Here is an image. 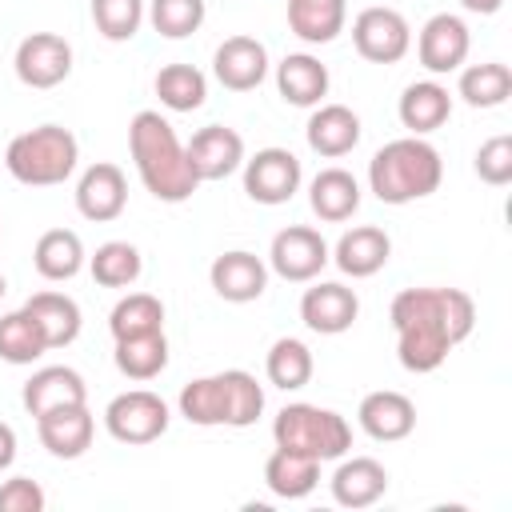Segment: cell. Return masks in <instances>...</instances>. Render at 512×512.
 Returning <instances> with one entry per match:
<instances>
[{
    "mask_svg": "<svg viewBox=\"0 0 512 512\" xmlns=\"http://www.w3.org/2000/svg\"><path fill=\"white\" fill-rule=\"evenodd\" d=\"M304 140L316 156L340 160L360 144V116L348 104H316L304 124Z\"/></svg>",
    "mask_w": 512,
    "mask_h": 512,
    "instance_id": "d6986e66",
    "label": "cell"
},
{
    "mask_svg": "<svg viewBox=\"0 0 512 512\" xmlns=\"http://www.w3.org/2000/svg\"><path fill=\"white\" fill-rule=\"evenodd\" d=\"M76 160H80V140L64 124H36V128L12 136L8 152H4L12 180H20L28 188L64 184L76 172Z\"/></svg>",
    "mask_w": 512,
    "mask_h": 512,
    "instance_id": "5b68a950",
    "label": "cell"
},
{
    "mask_svg": "<svg viewBox=\"0 0 512 512\" xmlns=\"http://www.w3.org/2000/svg\"><path fill=\"white\" fill-rule=\"evenodd\" d=\"M208 280H212V292L220 300H228V304H252L268 288V264L256 252L232 248V252H224V256L212 260Z\"/></svg>",
    "mask_w": 512,
    "mask_h": 512,
    "instance_id": "2e32d148",
    "label": "cell"
},
{
    "mask_svg": "<svg viewBox=\"0 0 512 512\" xmlns=\"http://www.w3.org/2000/svg\"><path fill=\"white\" fill-rule=\"evenodd\" d=\"M48 496L32 476H12L0 484V512H44Z\"/></svg>",
    "mask_w": 512,
    "mask_h": 512,
    "instance_id": "60d3db41",
    "label": "cell"
},
{
    "mask_svg": "<svg viewBox=\"0 0 512 512\" xmlns=\"http://www.w3.org/2000/svg\"><path fill=\"white\" fill-rule=\"evenodd\" d=\"M356 316H360V300L340 280H316L300 296V320H304L308 332L340 336V332H348L356 324Z\"/></svg>",
    "mask_w": 512,
    "mask_h": 512,
    "instance_id": "4fadbf2b",
    "label": "cell"
},
{
    "mask_svg": "<svg viewBox=\"0 0 512 512\" xmlns=\"http://www.w3.org/2000/svg\"><path fill=\"white\" fill-rule=\"evenodd\" d=\"M176 408L196 428H252L264 412V388L244 368H224L212 376H196L180 388Z\"/></svg>",
    "mask_w": 512,
    "mask_h": 512,
    "instance_id": "3957f363",
    "label": "cell"
},
{
    "mask_svg": "<svg viewBox=\"0 0 512 512\" xmlns=\"http://www.w3.org/2000/svg\"><path fill=\"white\" fill-rule=\"evenodd\" d=\"M264 372H268V384L272 388H284V392H296L312 380L316 372V360H312V348L296 336H280L268 356H264Z\"/></svg>",
    "mask_w": 512,
    "mask_h": 512,
    "instance_id": "e575fe53",
    "label": "cell"
},
{
    "mask_svg": "<svg viewBox=\"0 0 512 512\" xmlns=\"http://www.w3.org/2000/svg\"><path fill=\"white\" fill-rule=\"evenodd\" d=\"M352 44L368 64H400L412 48V28L404 12L372 4L352 20Z\"/></svg>",
    "mask_w": 512,
    "mask_h": 512,
    "instance_id": "9c48e42d",
    "label": "cell"
},
{
    "mask_svg": "<svg viewBox=\"0 0 512 512\" xmlns=\"http://www.w3.org/2000/svg\"><path fill=\"white\" fill-rule=\"evenodd\" d=\"M12 68H16V80L24 88L48 92L72 76V44L60 32H28L16 44Z\"/></svg>",
    "mask_w": 512,
    "mask_h": 512,
    "instance_id": "30bf717a",
    "label": "cell"
},
{
    "mask_svg": "<svg viewBox=\"0 0 512 512\" xmlns=\"http://www.w3.org/2000/svg\"><path fill=\"white\" fill-rule=\"evenodd\" d=\"M388 256H392V240H388V232L376 228V224H356V228H348V232L336 240V248H332V264H336L344 276H352V280L376 276V272L388 264Z\"/></svg>",
    "mask_w": 512,
    "mask_h": 512,
    "instance_id": "7402d4cb",
    "label": "cell"
},
{
    "mask_svg": "<svg viewBox=\"0 0 512 512\" xmlns=\"http://www.w3.org/2000/svg\"><path fill=\"white\" fill-rule=\"evenodd\" d=\"M128 208V180L116 164L96 160L76 180V212L92 224H112Z\"/></svg>",
    "mask_w": 512,
    "mask_h": 512,
    "instance_id": "9a60e30c",
    "label": "cell"
},
{
    "mask_svg": "<svg viewBox=\"0 0 512 512\" xmlns=\"http://www.w3.org/2000/svg\"><path fill=\"white\" fill-rule=\"evenodd\" d=\"M88 268L100 288H132L144 272V256L128 240H108L88 256Z\"/></svg>",
    "mask_w": 512,
    "mask_h": 512,
    "instance_id": "8d00e7d4",
    "label": "cell"
},
{
    "mask_svg": "<svg viewBox=\"0 0 512 512\" xmlns=\"http://www.w3.org/2000/svg\"><path fill=\"white\" fill-rule=\"evenodd\" d=\"M476 176L492 188H504L512 184V136H492L476 148V160H472Z\"/></svg>",
    "mask_w": 512,
    "mask_h": 512,
    "instance_id": "ab89813d",
    "label": "cell"
},
{
    "mask_svg": "<svg viewBox=\"0 0 512 512\" xmlns=\"http://www.w3.org/2000/svg\"><path fill=\"white\" fill-rule=\"evenodd\" d=\"M332 260V248L328 240L308 228V224H288L272 236V248H268V268L288 280V284H308L324 272V264Z\"/></svg>",
    "mask_w": 512,
    "mask_h": 512,
    "instance_id": "ba28073f",
    "label": "cell"
},
{
    "mask_svg": "<svg viewBox=\"0 0 512 512\" xmlns=\"http://www.w3.org/2000/svg\"><path fill=\"white\" fill-rule=\"evenodd\" d=\"M16 460V428L0 420V472H8Z\"/></svg>",
    "mask_w": 512,
    "mask_h": 512,
    "instance_id": "b9f144b4",
    "label": "cell"
},
{
    "mask_svg": "<svg viewBox=\"0 0 512 512\" xmlns=\"http://www.w3.org/2000/svg\"><path fill=\"white\" fill-rule=\"evenodd\" d=\"M328 64H320L312 52H288L276 64V92L292 108H316L328 96Z\"/></svg>",
    "mask_w": 512,
    "mask_h": 512,
    "instance_id": "cb8c5ba5",
    "label": "cell"
},
{
    "mask_svg": "<svg viewBox=\"0 0 512 512\" xmlns=\"http://www.w3.org/2000/svg\"><path fill=\"white\" fill-rule=\"evenodd\" d=\"M112 364H116L120 376H128L136 384H148L168 368V336L164 332H144V336L116 340Z\"/></svg>",
    "mask_w": 512,
    "mask_h": 512,
    "instance_id": "4dcf8cb0",
    "label": "cell"
},
{
    "mask_svg": "<svg viewBox=\"0 0 512 512\" xmlns=\"http://www.w3.org/2000/svg\"><path fill=\"white\" fill-rule=\"evenodd\" d=\"M4 292H8V280H4V276H0V300H4Z\"/></svg>",
    "mask_w": 512,
    "mask_h": 512,
    "instance_id": "ee69618b",
    "label": "cell"
},
{
    "mask_svg": "<svg viewBox=\"0 0 512 512\" xmlns=\"http://www.w3.org/2000/svg\"><path fill=\"white\" fill-rule=\"evenodd\" d=\"M396 116L408 128V136H428V132H436V128L448 124V116H452V92L440 80H416V84H408L400 92Z\"/></svg>",
    "mask_w": 512,
    "mask_h": 512,
    "instance_id": "d4e9b609",
    "label": "cell"
},
{
    "mask_svg": "<svg viewBox=\"0 0 512 512\" xmlns=\"http://www.w3.org/2000/svg\"><path fill=\"white\" fill-rule=\"evenodd\" d=\"M108 332L112 340L144 336V332H164V304L152 292H128L112 304L108 312Z\"/></svg>",
    "mask_w": 512,
    "mask_h": 512,
    "instance_id": "d590c367",
    "label": "cell"
},
{
    "mask_svg": "<svg viewBox=\"0 0 512 512\" xmlns=\"http://www.w3.org/2000/svg\"><path fill=\"white\" fill-rule=\"evenodd\" d=\"M84 240L72 232V228H48L36 248H32V264L44 280L60 284V280H72L80 268H84Z\"/></svg>",
    "mask_w": 512,
    "mask_h": 512,
    "instance_id": "f546056e",
    "label": "cell"
},
{
    "mask_svg": "<svg viewBox=\"0 0 512 512\" xmlns=\"http://www.w3.org/2000/svg\"><path fill=\"white\" fill-rule=\"evenodd\" d=\"M356 420L360 428L380 440V444H396L404 436H412L416 428V404L404 396V392H392V388H380V392H368L356 408Z\"/></svg>",
    "mask_w": 512,
    "mask_h": 512,
    "instance_id": "44dd1931",
    "label": "cell"
},
{
    "mask_svg": "<svg viewBox=\"0 0 512 512\" xmlns=\"http://www.w3.org/2000/svg\"><path fill=\"white\" fill-rule=\"evenodd\" d=\"M272 440L280 448H292V452H308L316 456L320 464L324 460H340L348 448H352V428L340 412L332 408H320V404H284L272 420Z\"/></svg>",
    "mask_w": 512,
    "mask_h": 512,
    "instance_id": "8992f818",
    "label": "cell"
},
{
    "mask_svg": "<svg viewBox=\"0 0 512 512\" xmlns=\"http://www.w3.org/2000/svg\"><path fill=\"white\" fill-rule=\"evenodd\" d=\"M308 204L320 220L328 224H344L356 216L360 208V184L348 168H320L308 184Z\"/></svg>",
    "mask_w": 512,
    "mask_h": 512,
    "instance_id": "484cf974",
    "label": "cell"
},
{
    "mask_svg": "<svg viewBox=\"0 0 512 512\" xmlns=\"http://www.w3.org/2000/svg\"><path fill=\"white\" fill-rule=\"evenodd\" d=\"M168 420H172L168 404L148 388H128V392L112 396L104 408L108 436L116 444H128V448H144V444L160 440L168 432Z\"/></svg>",
    "mask_w": 512,
    "mask_h": 512,
    "instance_id": "52a82bcc",
    "label": "cell"
},
{
    "mask_svg": "<svg viewBox=\"0 0 512 512\" xmlns=\"http://www.w3.org/2000/svg\"><path fill=\"white\" fill-rule=\"evenodd\" d=\"M36 432H40V444L56 460H80L92 448L96 420H92L88 404H68V408H52V412L36 416Z\"/></svg>",
    "mask_w": 512,
    "mask_h": 512,
    "instance_id": "ac0fdd59",
    "label": "cell"
},
{
    "mask_svg": "<svg viewBox=\"0 0 512 512\" xmlns=\"http://www.w3.org/2000/svg\"><path fill=\"white\" fill-rule=\"evenodd\" d=\"M184 152H188V164H192L200 184L224 180L244 164V136L228 124H204L200 132H192Z\"/></svg>",
    "mask_w": 512,
    "mask_h": 512,
    "instance_id": "5bb4252c",
    "label": "cell"
},
{
    "mask_svg": "<svg viewBox=\"0 0 512 512\" xmlns=\"http://www.w3.org/2000/svg\"><path fill=\"white\" fill-rule=\"evenodd\" d=\"M128 152H132L140 184L160 204H184L200 188L176 128L156 108H144V112L132 116V124H128Z\"/></svg>",
    "mask_w": 512,
    "mask_h": 512,
    "instance_id": "7a4b0ae2",
    "label": "cell"
},
{
    "mask_svg": "<svg viewBox=\"0 0 512 512\" xmlns=\"http://www.w3.org/2000/svg\"><path fill=\"white\" fill-rule=\"evenodd\" d=\"M240 168H244V192L268 208L288 204L304 184V168L288 148H260Z\"/></svg>",
    "mask_w": 512,
    "mask_h": 512,
    "instance_id": "8fae6325",
    "label": "cell"
},
{
    "mask_svg": "<svg viewBox=\"0 0 512 512\" xmlns=\"http://www.w3.org/2000/svg\"><path fill=\"white\" fill-rule=\"evenodd\" d=\"M212 72L228 92H252L268 76V48L256 36H228L212 52Z\"/></svg>",
    "mask_w": 512,
    "mask_h": 512,
    "instance_id": "e0dca14e",
    "label": "cell"
},
{
    "mask_svg": "<svg viewBox=\"0 0 512 512\" xmlns=\"http://www.w3.org/2000/svg\"><path fill=\"white\" fill-rule=\"evenodd\" d=\"M48 348V336L44 328L36 324V316L28 308H16V312H4L0 316V360L8 364H36Z\"/></svg>",
    "mask_w": 512,
    "mask_h": 512,
    "instance_id": "836d02e7",
    "label": "cell"
},
{
    "mask_svg": "<svg viewBox=\"0 0 512 512\" xmlns=\"http://www.w3.org/2000/svg\"><path fill=\"white\" fill-rule=\"evenodd\" d=\"M464 12H476V16H496L504 8V0H460Z\"/></svg>",
    "mask_w": 512,
    "mask_h": 512,
    "instance_id": "7bdbcfd3",
    "label": "cell"
},
{
    "mask_svg": "<svg viewBox=\"0 0 512 512\" xmlns=\"http://www.w3.org/2000/svg\"><path fill=\"white\" fill-rule=\"evenodd\" d=\"M472 48V32L456 12H436L424 20L420 36H416V60L432 72V76H448L460 72Z\"/></svg>",
    "mask_w": 512,
    "mask_h": 512,
    "instance_id": "7c38bea8",
    "label": "cell"
},
{
    "mask_svg": "<svg viewBox=\"0 0 512 512\" xmlns=\"http://www.w3.org/2000/svg\"><path fill=\"white\" fill-rule=\"evenodd\" d=\"M328 488H332V500L340 508H372L388 492V468L372 456H352V460L340 456Z\"/></svg>",
    "mask_w": 512,
    "mask_h": 512,
    "instance_id": "603a6c76",
    "label": "cell"
},
{
    "mask_svg": "<svg viewBox=\"0 0 512 512\" xmlns=\"http://www.w3.org/2000/svg\"><path fill=\"white\" fill-rule=\"evenodd\" d=\"M264 484L280 500H304L320 484V460L308 452H292V448L276 444V452L264 460Z\"/></svg>",
    "mask_w": 512,
    "mask_h": 512,
    "instance_id": "4316f807",
    "label": "cell"
},
{
    "mask_svg": "<svg viewBox=\"0 0 512 512\" xmlns=\"http://www.w3.org/2000/svg\"><path fill=\"white\" fill-rule=\"evenodd\" d=\"M28 416H44L52 408H68V404H88V388H84V376L68 364H48V368H36L20 392Z\"/></svg>",
    "mask_w": 512,
    "mask_h": 512,
    "instance_id": "ffe728a7",
    "label": "cell"
},
{
    "mask_svg": "<svg viewBox=\"0 0 512 512\" xmlns=\"http://www.w3.org/2000/svg\"><path fill=\"white\" fill-rule=\"evenodd\" d=\"M456 96L468 108H500L512 96V68L500 60H484V64H468L460 68V84Z\"/></svg>",
    "mask_w": 512,
    "mask_h": 512,
    "instance_id": "1f68e13d",
    "label": "cell"
},
{
    "mask_svg": "<svg viewBox=\"0 0 512 512\" xmlns=\"http://www.w3.org/2000/svg\"><path fill=\"white\" fill-rule=\"evenodd\" d=\"M444 180V160L424 136H400L376 148L368 160V188L380 204H412L424 200L440 188Z\"/></svg>",
    "mask_w": 512,
    "mask_h": 512,
    "instance_id": "277c9868",
    "label": "cell"
},
{
    "mask_svg": "<svg viewBox=\"0 0 512 512\" xmlns=\"http://www.w3.org/2000/svg\"><path fill=\"white\" fill-rule=\"evenodd\" d=\"M144 16H148L144 0H92V24H96V32H100L104 40H112V44L132 40V36L140 32Z\"/></svg>",
    "mask_w": 512,
    "mask_h": 512,
    "instance_id": "f35d334b",
    "label": "cell"
},
{
    "mask_svg": "<svg viewBox=\"0 0 512 512\" xmlns=\"http://www.w3.org/2000/svg\"><path fill=\"white\" fill-rule=\"evenodd\" d=\"M388 320L396 332L400 368L424 376L436 372L448 352L472 336L476 304L464 288H404L392 296Z\"/></svg>",
    "mask_w": 512,
    "mask_h": 512,
    "instance_id": "6da1fadb",
    "label": "cell"
},
{
    "mask_svg": "<svg viewBox=\"0 0 512 512\" xmlns=\"http://www.w3.org/2000/svg\"><path fill=\"white\" fill-rule=\"evenodd\" d=\"M204 16H208L204 0H148V20L164 40H184L200 32Z\"/></svg>",
    "mask_w": 512,
    "mask_h": 512,
    "instance_id": "74e56055",
    "label": "cell"
},
{
    "mask_svg": "<svg viewBox=\"0 0 512 512\" xmlns=\"http://www.w3.org/2000/svg\"><path fill=\"white\" fill-rule=\"evenodd\" d=\"M24 308L36 316V324L44 328L48 336V348H68L76 344L80 328H84V316H80V304L64 292H32L24 300Z\"/></svg>",
    "mask_w": 512,
    "mask_h": 512,
    "instance_id": "f1b7e54d",
    "label": "cell"
},
{
    "mask_svg": "<svg viewBox=\"0 0 512 512\" xmlns=\"http://www.w3.org/2000/svg\"><path fill=\"white\" fill-rule=\"evenodd\" d=\"M348 0H288V28L304 44H332L344 32Z\"/></svg>",
    "mask_w": 512,
    "mask_h": 512,
    "instance_id": "83f0119b",
    "label": "cell"
},
{
    "mask_svg": "<svg viewBox=\"0 0 512 512\" xmlns=\"http://www.w3.org/2000/svg\"><path fill=\"white\" fill-rule=\"evenodd\" d=\"M152 88L168 112H196L208 100V76L196 64H164Z\"/></svg>",
    "mask_w": 512,
    "mask_h": 512,
    "instance_id": "d6a6232c",
    "label": "cell"
}]
</instances>
